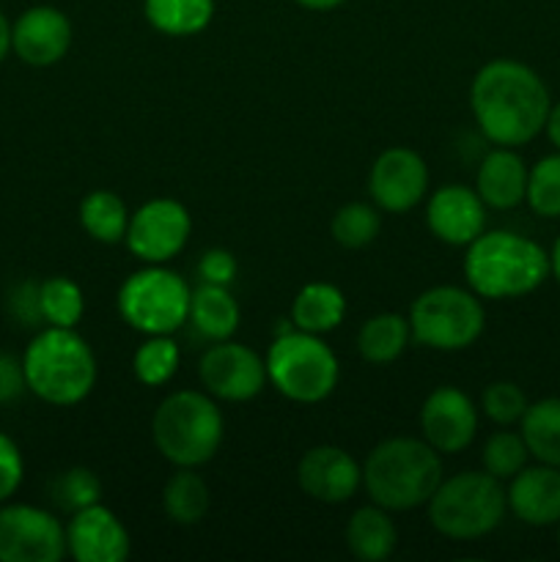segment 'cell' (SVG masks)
Listing matches in <instances>:
<instances>
[{
	"mask_svg": "<svg viewBox=\"0 0 560 562\" xmlns=\"http://www.w3.org/2000/svg\"><path fill=\"white\" fill-rule=\"evenodd\" d=\"M470 110L486 140L516 148L541 135L552 99L530 66L514 58H497L472 77Z\"/></svg>",
	"mask_w": 560,
	"mask_h": 562,
	"instance_id": "cell-1",
	"label": "cell"
},
{
	"mask_svg": "<svg viewBox=\"0 0 560 562\" xmlns=\"http://www.w3.org/2000/svg\"><path fill=\"white\" fill-rule=\"evenodd\" d=\"M552 274L549 252L514 231H483L467 245L464 278L481 300L527 296Z\"/></svg>",
	"mask_w": 560,
	"mask_h": 562,
	"instance_id": "cell-2",
	"label": "cell"
},
{
	"mask_svg": "<svg viewBox=\"0 0 560 562\" xmlns=\"http://www.w3.org/2000/svg\"><path fill=\"white\" fill-rule=\"evenodd\" d=\"M439 483H443V461L426 439H384L362 464V486L368 497L390 514L426 505Z\"/></svg>",
	"mask_w": 560,
	"mask_h": 562,
	"instance_id": "cell-3",
	"label": "cell"
},
{
	"mask_svg": "<svg viewBox=\"0 0 560 562\" xmlns=\"http://www.w3.org/2000/svg\"><path fill=\"white\" fill-rule=\"evenodd\" d=\"M27 390L44 404L75 406L97 384V357L82 335L66 327H47L22 355Z\"/></svg>",
	"mask_w": 560,
	"mask_h": 562,
	"instance_id": "cell-4",
	"label": "cell"
},
{
	"mask_svg": "<svg viewBox=\"0 0 560 562\" xmlns=\"http://www.w3.org/2000/svg\"><path fill=\"white\" fill-rule=\"evenodd\" d=\"M225 423L209 393L179 390L163 398L152 420V437L165 461L176 467H201L217 456Z\"/></svg>",
	"mask_w": 560,
	"mask_h": 562,
	"instance_id": "cell-5",
	"label": "cell"
},
{
	"mask_svg": "<svg viewBox=\"0 0 560 562\" xmlns=\"http://www.w3.org/2000/svg\"><path fill=\"white\" fill-rule=\"evenodd\" d=\"M428 521L450 541H478L500 527L508 510L503 481L483 472H459L428 499Z\"/></svg>",
	"mask_w": 560,
	"mask_h": 562,
	"instance_id": "cell-6",
	"label": "cell"
},
{
	"mask_svg": "<svg viewBox=\"0 0 560 562\" xmlns=\"http://www.w3.org/2000/svg\"><path fill=\"white\" fill-rule=\"evenodd\" d=\"M264 360L269 382L294 404H318L338 387L340 366L335 351L318 335L302 333L294 324L278 333Z\"/></svg>",
	"mask_w": 560,
	"mask_h": 562,
	"instance_id": "cell-7",
	"label": "cell"
},
{
	"mask_svg": "<svg viewBox=\"0 0 560 562\" xmlns=\"http://www.w3.org/2000/svg\"><path fill=\"white\" fill-rule=\"evenodd\" d=\"M119 313L143 335H173L190 322L192 289L179 272L148 263L121 283Z\"/></svg>",
	"mask_w": 560,
	"mask_h": 562,
	"instance_id": "cell-8",
	"label": "cell"
},
{
	"mask_svg": "<svg viewBox=\"0 0 560 562\" xmlns=\"http://www.w3.org/2000/svg\"><path fill=\"white\" fill-rule=\"evenodd\" d=\"M486 327L481 296L459 285H434L410 307L412 338L426 349H470Z\"/></svg>",
	"mask_w": 560,
	"mask_h": 562,
	"instance_id": "cell-9",
	"label": "cell"
},
{
	"mask_svg": "<svg viewBox=\"0 0 560 562\" xmlns=\"http://www.w3.org/2000/svg\"><path fill=\"white\" fill-rule=\"evenodd\" d=\"M66 527L49 510L25 503L0 505V562H58Z\"/></svg>",
	"mask_w": 560,
	"mask_h": 562,
	"instance_id": "cell-10",
	"label": "cell"
},
{
	"mask_svg": "<svg viewBox=\"0 0 560 562\" xmlns=\"http://www.w3.org/2000/svg\"><path fill=\"white\" fill-rule=\"evenodd\" d=\"M192 217L184 203L173 198H154L130 214L126 247L143 263H168L187 247Z\"/></svg>",
	"mask_w": 560,
	"mask_h": 562,
	"instance_id": "cell-11",
	"label": "cell"
},
{
	"mask_svg": "<svg viewBox=\"0 0 560 562\" xmlns=\"http://www.w3.org/2000/svg\"><path fill=\"white\" fill-rule=\"evenodd\" d=\"M198 376L212 398L228 404L253 401L269 382L267 360L258 357L250 346L234 340H217L198 362Z\"/></svg>",
	"mask_w": 560,
	"mask_h": 562,
	"instance_id": "cell-12",
	"label": "cell"
},
{
	"mask_svg": "<svg viewBox=\"0 0 560 562\" xmlns=\"http://www.w3.org/2000/svg\"><path fill=\"white\" fill-rule=\"evenodd\" d=\"M428 190V168L417 151L393 146L379 154L368 173L373 206L390 214H406L423 201Z\"/></svg>",
	"mask_w": 560,
	"mask_h": 562,
	"instance_id": "cell-13",
	"label": "cell"
},
{
	"mask_svg": "<svg viewBox=\"0 0 560 562\" xmlns=\"http://www.w3.org/2000/svg\"><path fill=\"white\" fill-rule=\"evenodd\" d=\"M423 439L437 453L456 456L472 445L478 434V409L470 395L459 387H437L428 393L421 409Z\"/></svg>",
	"mask_w": 560,
	"mask_h": 562,
	"instance_id": "cell-14",
	"label": "cell"
},
{
	"mask_svg": "<svg viewBox=\"0 0 560 562\" xmlns=\"http://www.w3.org/2000/svg\"><path fill=\"white\" fill-rule=\"evenodd\" d=\"M71 47V22L55 5H33L11 22V53L27 66H55Z\"/></svg>",
	"mask_w": 560,
	"mask_h": 562,
	"instance_id": "cell-15",
	"label": "cell"
},
{
	"mask_svg": "<svg viewBox=\"0 0 560 562\" xmlns=\"http://www.w3.org/2000/svg\"><path fill=\"white\" fill-rule=\"evenodd\" d=\"M296 483L311 499L340 505L362 486V467L335 445H316L296 464Z\"/></svg>",
	"mask_w": 560,
	"mask_h": 562,
	"instance_id": "cell-16",
	"label": "cell"
},
{
	"mask_svg": "<svg viewBox=\"0 0 560 562\" xmlns=\"http://www.w3.org/2000/svg\"><path fill=\"white\" fill-rule=\"evenodd\" d=\"M66 554L77 562H121L130 558V532L113 510L97 503L71 514Z\"/></svg>",
	"mask_w": 560,
	"mask_h": 562,
	"instance_id": "cell-17",
	"label": "cell"
},
{
	"mask_svg": "<svg viewBox=\"0 0 560 562\" xmlns=\"http://www.w3.org/2000/svg\"><path fill=\"white\" fill-rule=\"evenodd\" d=\"M426 225L434 239L453 247H467L486 228V203L464 184H445L426 206Z\"/></svg>",
	"mask_w": 560,
	"mask_h": 562,
	"instance_id": "cell-18",
	"label": "cell"
},
{
	"mask_svg": "<svg viewBox=\"0 0 560 562\" xmlns=\"http://www.w3.org/2000/svg\"><path fill=\"white\" fill-rule=\"evenodd\" d=\"M508 508L530 527L560 525V467H525L511 477Z\"/></svg>",
	"mask_w": 560,
	"mask_h": 562,
	"instance_id": "cell-19",
	"label": "cell"
},
{
	"mask_svg": "<svg viewBox=\"0 0 560 562\" xmlns=\"http://www.w3.org/2000/svg\"><path fill=\"white\" fill-rule=\"evenodd\" d=\"M527 173H530V168L514 148L497 146L478 165L475 192L486 203V209L508 212V209H516L525 201Z\"/></svg>",
	"mask_w": 560,
	"mask_h": 562,
	"instance_id": "cell-20",
	"label": "cell"
},
{
	"mask_svg": "<svg viewBox=\"0 0 560 562\" xmlns=\"http://www.w3.org/2000/svg\"><path fill=\"white\" fill-rule=\"evenodd\" d=\"M399 532H395L390 510L379 505H366L355 510L346 521V547L362 562H382L395 552Z\"/></svg>",
	"mask_w": 560,
	"mask_h": 562,
	"instance_id": "cell-21",
	"label": "cell"
},
{
	"mask_svg": "<svg viewBox=\"0 0 560 562\" xmlns=\"http://www.w3.org/2000/svg\"><path fill=\"white\" fill-rule=\"evenodd\" d=\"M346 316V296L333 283H307L291 302V324L302 333L327 335Z\"/></svg>",
	"mask_w": 560,
	"mask_h": 562,
	"instance_id": "cell-22",
	"label": "cell"
},
{
	"mask_svg": "<svg viewBox=\"0 0 560 562\" xmlns=\"http://www.w3.org/2000/svg\"><path fill=\"white\" fill-rule=\"evenodd\" d=\"M239 302L228 291V285L201 283L192 291L190 322L206 340H228L239 327Z\"/></svg>",
	"mask_w": 560,
	"mask_h": 562,
	"instance_id": "cell-23",
	"label": "cell"
},
{
	"mask_svg": "<svg viewBox=\"0 0 560 562\" xmlns=\"http://www.w3.org/2000/svg\"><path fill=\"white\" fill-rule=\"evenodd\" d=\"M410 338V318L399 316V313H379V316L368 318L357 333V351L371 366H390L399 360Z\"/></svg>",
	"mask_w": 560,
	"mask_h": 562,
	"instance_id": "cell-24",
	"label": "cell"
},
{
	"mask_svg": "<svg viewBox=\"0 0 560 562\" xmlns=\"http://www.w3.org/2000/svg\"><path fill=\"white\" fill-rule=\"evenodd\" d=\"M522 439L538 464L560 467V398H544L522 415Z\"/></svg>",
	"mask_w": 560,
	"mask_h": 562,
	"instance_id": "cell-25",
	"label": "cell"
},
{
	"mask_svg": "<svg viewBox=\"0 0 560 562\" xmlns=\"http://www.w3.org/2000/svg\"><path fill=\"white\" fill-rule=\"evenodd\" d=\"M209 505H212V494H209L206 481L195 475L192 467H179V472L165 483L163 508L165 516L176 525H198L209 514Z\"/></svg>",
	"mask_w": 560,
	"mask_h": 562,
	"instance_id": "cell-26",
	"label": "cell"
},
{
	"mask_svg": "<svg viewBox=\"0 0 560 562\" xmlns=\"http://www.w3.org/2000/svg\"><path fill=\"white\" fill-rule=\"evenodd\" d=\"M146 20L165 36H195L214 16V0H146Z\"/></svg>",
	"mask_w": 560,
	"mask_h": 562,
	"instance_id": "cell-27",
	"label": "cell"
},
{
	"mask_svg": "<svg viewBox=\"0 0 560 562\" xmlns=\"http://www.w3.org/2000/svg\"><path fill=\"white\" fill-rule=\"evenodd\" d=\"M80 223L91 239L102 245L124 241L126 225H130V209L121 195L110 190H93L80 203Z\"/></svg>",
	"mask_w": 560,
	"mask_h": 562,
	"instance_id": "cell-28",
	"label": "cell"
},
{
	"mask_svg": "<svg viewBox=\"0 0 560 562\" xmlns=\"http://www.w3.org/2000/svg\"><path fill=\"white\" fill-rule=\"evenodd\" d=\"M38 307H42V322L47 327L75 329L86 311V296L75 280L55 274V278L38 283Z\"/></svg>",
	"mask_w": 560,
	"mask_h": 562,
	"instance_id": "cell-29",
	"label": "cell"
},
{
	"mask_svg": "<svg viewBox=\"0 0 560 562\" xmlns=\"http://www.w3.org/2000/svg\"><path fill=\"white\" fill-rule=\"evenodd\" d=\"M181 366V351L170 335H146L132 357L135 379L146 387H163L176 376Z\"/></svg>",
	"mask_w": 560,
	"mask_h": 562,
	"instance_id": "cell-30",
	"label": "cell"
},
{
	"mask_svg": "<svg viewBox=\"0 0 560 562\" xmlns=\"http://www.w3.org/2000/svg\"><path fill=\"white\" fill-rule=\"evenodd\" d=\"M379 231H382V217H379L377 206L362 201L340 206L329 223V234L346 250H362L377 239Z\"/></svg>",
	"mask_w": 560,
	"mask_h": 562,
	"instance_id": "cell-31",
	"label": "cell"
},
{
	"mask_svg": "<svg viewBox=\"0 0 560 562\" xmlns=\"http://www.w3.org/2000/svg\"><path fill=\"white\" fill-rule=\"evenodd\" d=\"M525 201L538 217H560V151L533 165Z\"/></svg>",
	"mask_w": 560,
	"mask_h": 562,
	"instance_id": "cell-32",
	"label": "cell"
},
{
	"mask_svg": "<svg viewBox=\"0 0 560 562\" xmlns=\"http://www.w3.org/2000/svg\"><path fill=\"white\" fill-rule=\"evenodd\" d=\"M527 459H530V453H527L525 439H522V434L514 431L492 434L481 453L483 470L497 477V481H511L516 472L525 470Z\"/></svg>",
	"mask_w": 560,
	"mask_h": 562,
	"instance_id": "cell-33",
	"label": "cell"
},
{
	"mask_svg": "<svg viewBox=\"0 0 560 562\" xmlns=\"http://www.w3.org/2000/svg\"><path fill=\"white\" fill-rule=\"evenodd\" d=\"M53 499L58 508L77 514V510L91 508L102 499V481L88 467H71L55 477Z\"/></svg>",
	"mask_w": 560,
	"mask_h": 562,
	"instance_id": "cell-34",
	"label": "cell"
},
{
	"mask_svg": "<svg viewBox=\"0 0 560 562\" xmlns=\"http://www.w3.org/2000/svg\"><path fill=\"white\" fill-rule=\"evenodd\" d=\"M481 406L486 417L497 426H514L527 412V398L519 384L514 382H492L481 395Z\"/></svg>",
	"mask_w": 560,
	"mask_h": 562,
	"instance_id": "cell-35",
	"label": "cell"
},
{
	"mask_svg": "<svg viewBox=\"0 0 560 562\" xmlns=\"http://www.w3.org/2000/svg\"><path fill=\"white\" fill-rule=\"evenodd\" d=\"M25 477V461H22L20 445L0 431V505L9 503L22 486Z\"/></svg>",
	"mask_w": 560,
	"mask_h": 562,
	"instance_id": "cell-36",
	"label": "cell"
},
{
	"mask_svg": "<svg viewBox=\"0 0 560 562\" xmlns=\"http://www.w3.org/2000/svg\"><path fill=\"white\" fill-rule=\"evenodd\" d=\"M198 278H201V283L231 285L236 278V258L223 247L206 250L198 261Z\"/></svg>",
	"mask_w": 560,
	"mask_h": 562,
	"instance_id": "cell-37",
	"label": "cell"
},
{
	"mask_svg": "<svg viewBox=\"0 0 560 562\" xmlns=\"http://www.w3.org/2000/svg\"><path fill=\"white\" fill-rule=\"evenodd\" d=\"M9 311L25 327L42 322V307H38V283H20L9 296Z\"/></svg>",
	"mask_w": 560,
	"mask_h": 562,
	"instance_id": "cell-38",
	"label": "cell"
},
{
	"mask_svg": "<svg viewBox=\"0 0 560 562\" xmlns=\"http://www.w3.org/2000/svg\"><path fill=\"white\" fill-rule=\"evenodd\" d=\"M27 390L25 371H22V360H16L14 355H5L0 351V404H11V401L20 398Z\"/></svg>",
	"mask_w": 560,
	"mask_h": 562,
	"instance_id": "cell-39",
	"label": "cell"
},
{
	"mask_svg": "<svg viewBox=\"0 0 560 562\" xmlns=\"http://www.w3.org/2000/svg\"><path fill=\"white\" fill-rule=\"evenodd\" d=\"M544 130H547V135H549V140H552V146L560 151V102L552 104V110H549L547 126H544Z\"/></svg>",
	"mask_w": 560,
	"mask_h": 562,
	"instance_id": "cell-40",
	"label": "cell"
},
{
	"mask_svg": "<svg viewBox=\"0 0 560 562\" xmlns=\"http://www.w3.org/2000/svg\"><path fill=\"white\" fill-rule=\"evenodd\" d=\"M9 53H11V22L5 20V14L0 11V64H3Z\"/></svg>",
	"mask_w": 560,
	"mask_h": 562,
	"instance_id": "cell-41",
	"label": "cell"
},
{
	"mask_svg": "<svg viewBox=\"0 0 560 562\" xmlns=\"http://www.w3.org/2000/svg\"><path fill=\"white\" fill-rule=\"evenodd\" d=\"M296 5H302V9H311V11H333L338 9L344 0H294Z\"/></svg>",
	"mask_w": 560,
	"mask_h": 562,
	"instance_id": "cell-42",
	"label": "cell"
},
{
	"mask_svg": "<svg viewBox=\"0 0 560 562\" xmlns=\"http://www.w3.org/2000/svg\"><path fill=\"white\" fill-rule=\"evenodd\" d=\"M549 267H552L555 280H558V283H560V239L555 241L552 252H549Z\"/></svg>",
	"mask_w": 560,
	"mask_h": 562,
	"instance_id": "cell-43",
	"label": "cell"
},
{
	"mask_svg": "<svg viewBox=\"0 0 560 562\" xmlns=\"http://www.w3.org/2000/svg\"><path fill=\"white\" fill-rule=\"evenodd\" d=\"M558 538H560V525H558Z\"/></svg>",
	"mask_w": 560,
	"mask_h": 562,
	"instance_id": "cell-44",
	"label": "cell"
}]
</instances>
